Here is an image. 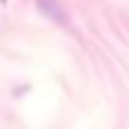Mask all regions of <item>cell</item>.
Here are the masks:
<instances>
[{
  "instance_id": "1",
  "label": "cell",
  "mask_w": 129,
  "mask_h": 129,
  "mask_svg": "<svg viewBox=\"0 0 129 129\" xmlns=\"http://www.w3.org/2000/svg\"><path fill=\"white\" fill-rule=\"evenodd\" d=\"M35 2H37L39 11H41L47 19H52L54 24H58V26H67V24H69L60 0H35Z\"/></svg>"
},
{
  "instance_id": "2",
  "label": "cell",
  "mask_w": 129,
  "mask_h": 129,
  "mask_svg": "<svg viewBox=\"0 0 129 129\" xmlns=\"http://www.w3.org/2000/svg\"><path fill=\"white\" fill-rule=\"evenodd\" d=\"M0 2H2V5H7V0H0Z\"/></svg>"
}]
</instances>
